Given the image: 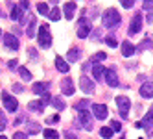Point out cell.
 Instances as JSON below:
<instances>
[{
	"mask_svg": "<svg viewBox=\"0 0 153 139\" xmlns=\"http://www.w3.org/2000/svg\"><path fill=\"white\" fill-rule=\"evenodd\" d=\"M102 23H103V28H107V30L116 28L120 23H122V15L118 13V9L109 8L107 11L103 13V17H102Z\"/></svg>",
	"mask_w": 153,
	"mask_h": 139,
	"instance_id": "obj_1",
	"label": "cell"
},
{
	"mask_svg": "<svg viewBox=\"0 0 153 139\" xmlns=\"http://www.w3.org/2000/svg\"><path fill=\"white\" fill-rule=\"evenodd\" d=\"M37 41H39V47H41V48H50V47H52V35H50L48 24H42V26L39 28Z\"/></svg>",
	"mask_w": 153,
	"mask_h": 139,
	"instance_id": "obj_2",
	"label": "cell"
},
{
	"mask_svg": "<svg viewBox=\"0 0 153 139\" xmlns=\"http://www.w3.org/2000/svg\"><path fill=\"white\" fill-rule=\"evenodd\" d=\"M91 30H92V24L89 23V19H87V17H79L78 26H76V34H78V37H79V39L89 37Z\"/></svg>",
	"mask_w": 153,
	"mask_h": 139,
	"instance_id": "obj_3",
	"label": "cell"
},
{
	"mask_svg": "<svg viewBox=\"0 0 153 139\" xmlns=\"http://www.w3.org/2000/svg\"><path fill=\"white\" fill-rule=\"evenodd\" d=\"M116 104H118V113L122 119H127L129 115V108H131V102L127 97H116Z\"/></svg>",
	"mask_w": 153,
	"mask_h": 139,
	"instance_id": "obj_4",
	"label": "cell"
},
{
	"mask_svg": "<svg viewBox=\"0 0 153 139\" xmlns=\"http://www.w3.org/2000/svg\"><path fill=\"white\" fill-rule=\"evenodd\" d=\"M2 45H6L9 50H19L20 43L15 34H2Z\"/></svg>",
	"mask_w": 153,
	"mask_h": 139,
	"instance_id": "obj_5",
	"label": "cell"
},
{
	"mask_svg": "<svg viewBox=\"0 0 153 139\" xmlns=\"http://www.w3.org/2000/svg\"><path fill=\"white\" fill-rule=\"evenodd\" d=\"M142 30V13H135L133 19H131V23H129V35H137L138 32Z\"/></svg>",
	"mask_w": 153,
	"mask_h": 139,
	"instance_id": "obj_6",
	"label": "cell"
},
{
	"mask_svg": "<svg viewBox=\"0 0 153 139\" xmlns=\"http://www.w3.org/2000/svg\"><path fill=\"white\" fill-rule=\"evenodd\" d=\"M79 87H81V91H83V93L91 95V93H94L96 85H94V82H92L89 76H87V74H83V76L79 78Z\"/></svg>",
	"mask_w": 153,
	"mask_h": 139,
	"instance_id": "obj_7",
	"label": "cell"
},
{
	"mask_svg": "<svg viewBox=\"0 0 153 139\" xmlns=\"http://www.w3.org/2000/svg\"><path fill=\"white\" fill-rule=\"evenodd\" d=\"M78 117H79V122H81V126L85 128V130H92V119H91V113H89V110H81V111H78Z\"/></svg>",
	"mask_w": 153,
	"mask_h": 139,
	"instance_id": "obj_8",
	"label": "cell"
},
{
	"mask_svg": "<svg viewBox=\"0 0 153 139\" xmlns=\"http://www.w3.org/2000/svg\"><path fill=\"white\" fill-rule=\"evenodd\" d=\"M92 113H94V117L98 121H103V119H107L109 110H107L105 104H92Z\"/></svg>",
	"mask_w": 153,
	"mask_h": 139,
	"instance_id": "obj_9",
	"label": "cell"
},
{
	"mask_svg": "<svg viewBox=\"0 0 153 139\" xmlns=\"http://www.w3.org/2000/svg\"><path fill=\"white\" fill-rule=\"evenodd\" d=\"M2 104L7 111H17V108H19V102L13 97H9L7 93H2Z\"/></svg>",
	"mask_w": 153,
	"mask_h": 139,
	"instance_id": "obj_10",
	"label": "cell"
},
{
	"mask_svg": "<svg viewBox=\"0 0 153 139\" xmlns=\"http://www.w3.org/2000/svg\"><path fill=\"white\" fill-rule=\"evenodd\" d=\"M61 91H63V95H67V97H72V95H74L76 87H74V82H72L70 76L63 78V82H61Z\"/></svg>",
	"mask_w": 153,
	"mask_h": 139,
	"instance_id": "obj_11",
	"label": "cell"
},
{
	"mask_svg": "<svg viewBox=\"0 0 153 139\" xmlns=\"http://www.w3.org/2000/svg\"><path fill=\"white\" fill-rule=\"evenodd\" d=\"M105 82H107V85H111V87H118V83H120V80H118V74L113 71V69H105Z\"/></svg>",
	"mask_w": 153,
	"mask_h": 139,
	"instance_id": "obj_12",
	"label": "cell"
},
{
	"mask_svg": "<svg viewBox=\"0 0 153 139\" xmlns=\"http://www.w3.org/2000/svg\"><path fill=\"white\" fill-rule=\"evenodd\" d=\"M142 128L146 130V134H148L149 137L153 135V110L144 117V121H142Z\"/></svg>",
	"mask_w": 153,
	"mask_h": 139,
	"instance_id": "obj_13",
	"label": "cell"
},
{
	"mask_svg": "<svg viewBox=\"0 0 153 139\" xmlns=\"http://www.w3.org/2000/svg\"><path fill=\"white\" fill-rule=\"evenodd\" d=\"M140 97L144 98H153V82H144L140 85Z\"/></svg>",
	"mask_w": 153,
	"mask_h": 139,
	"instance_id": "obj_14",
	"label": "cell"
},
{
	"mask_svg": "<svg viewBox=\"0 0 153 139\" xmlns=\"http://www.w3.org/2000/svg\"><path fill=\"white\" fill-rule=\"evenodd\" d=\"M138 48L133 45L131 41H122V56H126V58H131L137 52Z\"/></svg>",
	"mask_w": 153,
	"mask_h": 139,
	"instance_id": "obj_15",
	"label": "cell"
},
{
	"mask_svg": "<svg viewBox=\"0 0 153 139\" xmlns=\"http://www.w3.org/2000/svg\"><path fill=\"white\" fill-rule=\"evenodd\" d=\"M24 11H26V9H24L22 6H13V8H11V15H9V17H11L15 23H22Z\"/></svg>",
	"mask_w": 153,
	"mask_h": 139,
	"instance_id": "obj_16",
	"label": "cell"
},
{
	"mask_svg": "<svg viewBox=\"0 0 153 139\" xmlns=\"http://www.w3.org/2000/svg\"><path fill=\"white\" fill-rule=\"evenodd\" d=\"M45 106H46L45 100H31L28 104V110L33 111V113H42V111H45Z\"/></svg>",
	"mask_w": 153,
	"mask_h": 139,
	"instance_id": "obj_17",
	"label": "cell"
},
{
	"mask_svg": "<svg viewBox=\"0 0 153 139\" xmlns=\"http://www.w3.org/2000/svg\"><path fill=\"white\" fill-rule=\"evenodd\" d=\"M103 74H105V67L102 65V63H94V65H92V76L96 80H102Z\"/></svg>",
	"mask_w": 153,
	"mask_h": 139,
	"instance_id": "obj_18",
	"label": "cell"
},
{
	"mask_svg": "<svg viewBox=\"0 0 153 139\" xmlns=\"http://www.w3.org/2000/svg\"><path fill=\"white\" fill-rule=\"evenodd\" d=\"M31 89H33L35 95H46L48 93V83H45V82H35Z\"/></svg>",
	"mask_w": 153,
	"mask_h": 139,
	"instance_id": "obj_19",
	"label": "cell"
},
{
	"mask_svg": "<svg viewBox=\"0 0 153 139\" xmlns=\"http://www.w3.org/2000/svg\"><path fill=\"white\" fill-rule=\"evenodd\" d=\"M79 58H81V50H79V48H70V50H68L67 59H68L70 63H78Z\"/></svg>",
	"mask_w": 153,
	"mask_h": 139,
	"instance_id": "obj_20",
	"label": "cell"
},
{
	"mask_svg": "<svg viewBox=\"0 0 153 139\" xmlns=\"http://www.w3.org/2000/svg\"><path fill=\"white\" fill-rule=\"evenodd\" d=\"M74 11H76V2H67L65 4V19L72 20L74 19Z\"/></svg>",
	"mask_w": 153,
	"mask_h": 139,
	"instance_id": "obj_21",
	"label": "cell"
},
{
	"mask_svg": "<svg viewBox=\"0 0 153 139\" xmlns=\"http://www.w3.org/2000/svg\"><path fill=\"white\" fill-rule=\"evenodd\" d=\"M56 67H57V71L63 72V74H67V72H68V63L65 61L61 56H56Z\"/></svg>",
	"mask_w": 153,
	"mask_h": 139,
	"instance_id": "obj_22",
	"label": "cell"
},
{
	"mask_svg": "<svg viewBox=\"0 0 153 139\" xmlns=\"http://www.w3.org/2000/svg\"><path fill=\"white\" fill-rule=\"evenodd\" d=\"M35 26H37V19L31 17L30 19V24H28V30H26V35L28 37H33L35 35Z\"/></svg>",
	"mask_w": 153,
	"mask_h": 139,
	"instance_id": "obj_23",
	"label": "cell"
},
{
	"mask_svg": "<svg viewBox=\"0 0 153 139\" xmlns=\"http://www.w3.org/2000/svg\"><path fill=\"white\" fill-rule=\"evenodd\" d=\"M89 108H92V104H91L89 100H85V98H83V100H79L78 104L74 106V110H76V111H81V110H89Z\"/></svg>",
	"mask_w": 153,
	"mask_h": 139,
	"instance_id": "obj_24",
	"label": "cell"
},
{
	"mask_svg": "<svg viewBox=\"0 0 153 139\" xmlns=\"http://www.w3.org/2000/svg\"><path fill=\"white\" fill-rule=\"evenodd\" d=\"M19 74H20V78H22L24 82H30L31 80V72L26 67H19Z\"/></svg>",
	"mask_w": 153,
	"mask_h": 139,
	"instance_id": "obj_25",
	"label": "cell"
},
{
	"mask_svg": "<svg viewBox=\"0 0 153 139\" xmlns=\"http://www.w3.org/2000/svg\"><path fill=\"white\" fill-rule=\"evenodd\" d=\"M48 19H50V20H59V19H61L59 8H52V9H50V13H48Z\"/></svg>",
	"mask_w": 153,
	"mask_h": 139,
	"instance_id": "obj_26",
	"label": "cell"
},
{
	"mask_svg": "<svg viewBox=\"0 0 153 139\" xmlns=\"http://www.w3.org/2000/svg\"><path fill=\"white\" fill-rule=\"evenodd\" d=\"M52 106H53V108H56V110H65V106H67V104H65L63 102V98H59V97H56V98H52Z\"/></svg>",
	"mask_w": 153,
	"mask_h": 139,
	"instance_id": "obj_27",
	"label": "cell"
},
{
	"mask_svg": "<svg viewBox=\"0 0 153 139\" xmlns=\"http://www.w3.org/2000/svg\"><path fill=\"white\" fill-rule=\"evenodd\" d=\"M103 59H107V54H105V52H98V54H94L91 58V65H92V63H100Z\"/></svg>",
	"mask_w": 153,
	"mask_h": 139,
	"instance_id": "obj_28",
	"label": "cell"
},
{
	"mask_svg": "<svg viewBox=\"0 0 153 139\" xmlns=\"http://www.w3.org/2000/svg\"><path fill=\"white\" fill-rule=\"evenodd\" d=\"M42 135H45L46 139L50 137V139H57L59 137V132H56V130H52V128H46L45 132H42Z\"/></svg>",
	"mask_w": 153,
	"mask_h": 139,
	"instance_id": "obj_29",
	"label": "cell"
},
{
	"mask_svg": "<svg viewBox=\"0 0 153 139\" xmlns=\"http://www.w3.org/2000/svg\"><path fill=\"white\" fill-rule=\"evenodd\" d=\"M37 11L41 13V15H45V17H48V4H45V2H39L37 4Z\"/></svg>",
	"mask_w": 153,
	"mask_h": 139,
	"instance_id": "obj_30",
	"label": "cell"
},
{
	"mask_svg": "<svg viewBox=\"0 0 153 139\" xmlns=\"http://www.w3.org/2000/svg\"><path fill=\"white\" fill-rule=\"evenodd\" d=\"M153 47V41L149 39V37H146L144 41L140 43V47H138V50H148V48H151Z\"/></svg>",
	"mask_w": 153,
	"mask_h": 139,
	"instance_id": "obj_31",
	"label": "cell"
},
{
	"mask_svg": "<svg viewBox=\"0 0 153 139\" xmlns=\"http://www.w3.org/2000/svg\"><path fill=\"white\" fill-rule=\"evenodd\" d=\"M105 43H107V45L109 47H111V48H116L118 47V41L113 37V35H109V37H105Z\"/></svg>",
	"mask_w": 153,
	"mask_h": 139,
	"instance_id": "obj_32",
	"label": "cell"
},
{
	"mask_svg": "<svg viewBox=\"0 0 153 139\" xmlns=\"http://www.w3.org/2000/svg\"><path fill=\"white\" fill-rule=\"evenodd\" d=\"M113 128H102V130H100V135L102 137H113Z\"/></svg>",
	"mask_w": 153,
	"mask_h": 139,
	"instance_id": "obj_33",
	"label": "cell"
},
{
	"mask_svg": "<svg viewBox=\"0 0 153 139\" xmlns=\"http://www.w3.org/2000/svg\"><path fill=\"white\" fill-rule=\"evenodd\" d=\"M120 4H122V8H126V9H131L133 4H135V0H120Z\"/></svg>",
	"mask_w": 153,
	"mask_h": 139,
	"instance_id": "obj_34",
	"label": "cell"
},
{
	"mask_svg": "<svg viewBox=\"0 0 153 139\" xmlns=\"http://www.w3.org/2000/svg\"><path fill=\"white\" fill-rule=\"evenodd\" d=\"M56 122H59V115H50L46 119V124H56Z\"/></svg>",
	"mask_w": 153,
	"mask_h": 139,
	"instance_id": "obj_35",
	"label": "cell"
},
{
	"mask_svg": "<svg viewBox=\"0 0 153 139\" xmlns=\"http://www.w3.org/2000/svg\"><path fill=\"white\" fill-rule=\"evenodd\" d=\"M142 8H144L146 11H151V9H153V0H144V4H142Z\"/></svg>",
	"mask_w": 153,
	"mask_h": 139,
	"instance_id": "obj_36",
	"label": "cell"
},
{
	"mask_svg": "<svg viewBox=\"0 0 153 139\" xmlns=\"http://www.w3.org/2000/svg\"><path fill=\"white\" fill-rule=\"evenodd\" d=\"M39 130H41L39 124H35V122H30V124H28V134H30V132H39Z\"/></svg>",
	"mask_w": 153,
	"mask_h": 139,
	"instance_id": "obj_37",
	"label": "cell"
},
{
	"mask_svg": "<svg viewBox=\"0 0 153 139\" xmlns=\"http://www.w3.org/2000/svg\"><path fill=\"white\" fill-rule=\"evenodd\" d=\"M4 128H6V117H4V111L0 113V132H4Z\"/></svg>",
	"mask_w": 153,
	"mask_h": 139,
	"instance_id": "obj_38",
	"label": "cell"
},
{
	"mask_svg": "<svg viewBox=\"0 0 153 139\" xmlns=\"http://www.w3.org/2000/svg\"><path fill=\"white\" fill-rule=\"evenodd\" d=\"M111 128H113L114 132H120V130H122V124H120L118 121H113V122H111Z\"/></svg>",
	"mask_w": 153,
	"mask_h": 139,
	"instance_id": "obj_39",
	"label": "cell"
},
{
	"mask_svg": "<svg viewBox=\"0 0 153 139\" xmlns=\"http://www.w3.org/2000/svg\"><path fill=\"white\" fill-rule=\"evenodd\" d=\"M13 91H15V93H22V91H24V87H22L20 83H15V85H13Z\"/></svg>",
	"mask_w": 153,
	"mask_h": 139,
	"instance_id": "obj_40",
	"label": "cell"
},
{
	"mask_svg": "<svg viewBox=\"0 0 153 139\" xmlns=\"http://www.w3.org/2000/svg\"><path fill=\"white\" fill-rule=\"evenodd\" d=\"M28 135H30V134H22V132H17V134H15L13 137H15V139H19V137H20V139H26Z\"/></svg>",
	"mask_w": 153,
	"mask_h": 139,
	"instance_id": "obj_41",
	"label": "cell"
},
{
	"mask_svg": "<svg viewBox=\"0 0 153 139\" xmlns=\"http://www.w3.org/2000/svg\"><path fill=\"white\" fill-rule=\"evenodd\" d=\"M28 54H30V58H31V59H37V52H35L33 48H30V52H28Z\"/></svg>",
	"mask_w": 153,
	"mask_h": 139,
	"instance_id": "obj_42",
	"label": "cell"
},
{
	"mask_svg": "<svg viewBox=\"0 0 153 139\" xmlns=\"http://www.w3.org/2000/svg\"><path fill=\"white\" fill-rule=\"evenodd\" d=\"M20 6H22L24 9H28L30 8V2H28V0H20Z\"/></svg>",
	"mask_w": 153,
	"mask_h": 139,
	"instance_id": "obj_43",
	"label": "cell"
},
{
	"mask_svg": "<svg viewBox=\"0 0 153 139\" xmlns=\"http://www.w3.org/2000/svg\"><path fill=\"white\" fill-rule=\"evenodd\" d=\"M7 67H9V69H15V67H17V61H15V59H11V61L7 63Z\"/></svg>",
	"mask_w": 153,
	"mask_h": 139,
	"instance_id": "obj_44",
	"label": "cell"
}]
</instances>
